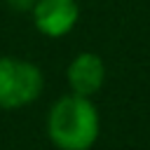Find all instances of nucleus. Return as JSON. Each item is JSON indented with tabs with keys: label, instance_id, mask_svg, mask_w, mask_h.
<instances>
[{
	"label": "nucleus",
	"instance_id": "f03ea898",
	"mask_svg": "<svg viewBox=\"0 0 150 150\" xmlns=\"http://www.w3.org/2000/svg\"><path fill=\"white\" fill-rule=\"evenodd\" d=\"M45 89V73L21 56H0V110L33 105Z\"/></svg>",
	"mask_w": 150,
	"mask_h": 150
},
{
	"label": "nucleus",
	"instance_id": "7ed1b4c3",
	"mask_svg": "<svg viewBox=\"0 0 150 150\" xmlns=\"http://www.w3.org/2000/svg\"><path fill=\"white\" fill-rule=\"evenodd\" d=\"M30 19L40 35L52 40L66 38L80 21V0H38Z\"/></svg>",
	"mask_w": 150,
	"mask_h": 150
},
{
	"label": "nucleus",
	"instance_id": "20e7f679",
	"mask_svg": "<svg viewBox=\"0 0 150 150\" xmlns=\"http://www.w3.org/2000/svg\"><path fill=\"white\" fill-rule=\"evenodd\" d=\"M66 82L73 94L94 98L105 84V61L96 52H80L66 68Z\"/></svg>",
	"mask_w": 150,
	"mask_h": 150
},
{
	"label": "nucleus",
	"instance_id": "f257e3e1",
	"mask_svg": "<svg viewBox=\"0 0 150 150\" xmlns=\"http://www.w3.org/2000/svg\"><path fill=\"white\" fill-rule=\"evenodd\" d=\"M45 129L56 150H91L101 136V115L89 96L70 91L52 103Z\"/></svg>",
	"mask_w": 150,
	"mask_h": 150
},
{
	"label": "nucleus",
	"instance_id": "39448f33",
	"mask_svg": "<svg viewBox=\"0 0 150 150\" xmlns=\"http://www.w3.org/2000/svg\"><path fill=\"white\" fill-rule=\"evenodd\" d=\"M9 9H14L16 14H30V9L35 7L38 0H5Z\"/></svg>",
	"mask_w": 150,
	"mask_h": 150
}]
</instances>
